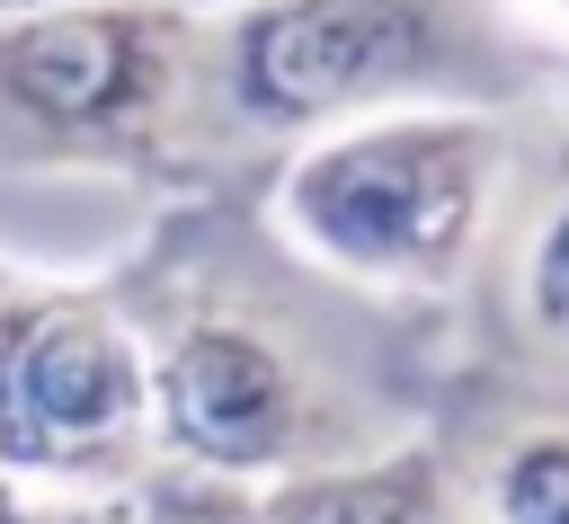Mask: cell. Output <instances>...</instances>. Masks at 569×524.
<instances>
[{"label": "cell", "instance_id": "cell-8", "mask_svg": "<svg viewBox=\"0 0 569 524\" xmlns=\"http://www.w3.org/2000/svg\"><path fill=\"white\" fill-rule=\"evenodd\" d=\"M516 320H525V346L569 364V178L533 204L516 240Z\"/></svg>", "mask_w": 569, "mask_h": 524}, {"label": "cell", "instance_id": "cell-7", "mask_svg": "<svg viewBox=\"0 0 569 524\" xmlns=\"http://www.w3.org/2000/svg\"><path fill=\"white\" fill-rule=\"evenodd\" d=\"M462 506L471 524H569V409L533 400L471 435L462 453Z\"/></svg>", "mask_w": 569, "mask_h": 524}, {"label": "cell", "instance_id": "cell-10", "mask_svg": "<svg viewBox=\"0 0 569 524\" xmlns=\"http://www.w3.org/2000/svg\"><path fill=\"white\" fill-rule=\"evenodd\" d=\"M0 524H107V497H36V488H0Z\"/></svg>", "mask_w": 569, "mask_h": 524}, {"label": "cell", "instance_id": "cell-9", "mask_svg": "<svg viewBox=\"0 0 569 524\" xmlns=\"http://www.w3.org/2000/svg\"><path fill=\"white\" fill-rule=\"evenodd\" d=\"M107 524H267V506L240 480H213V471H187V462H151L142 480H124L107 497Z\"/></svg>", "mask_w": 569, "mask_h": 524}, {"label": "cell", "instance_id": "cell-2", "mask_svg": "<svg viewBox=\"0 0 569 524\" xmlns=\"http://www.w3.org/2000/svg\"><path fill=\"white\" fill-rule=\"evenodd\" d=\"M525 53L489 0H231L204 18V142H302L418 98L498 107Z\"/></svg>", "mask_w": 569, "mask_h": 524}, {"label": "cell", "instance_id": "cell-12", "mask_svg": "<svg viewBox=\"0 0 569 524\" xmlns=\"http://www.w3.org/2000/svg\"><path fill=\"white\" fill-rule=\"evenodd\" d=\"M27 9H53V0H0V18H27Z\"/></svg>", "mask_w": 569, "mask_h": 524}, {"label": "cell", "instance_id": "cell-4", "mask_svg": "<svg viewBox=\"0 0 569 524\" xmlns=\"http://www.w3.org/2000/svg\"><path fill=\"white\" fill-rule=\"evenodd\" d=\"M151 346V444L160 462L267 488L284 471L338 462L356 444H382L347 382L311 355L302 329H284L267 302L240 293H169L160 311H133Z\"/></svg>", "mask_w": 569, "mask_h": 524}, {"label": "cell", "instance_id": "cell-6", "mask_svg": "<svg viewBox=\"0 0 569 524\" xmlns=\"http://www.w3.org/2000/svg\"><path fill=\"white\" fill-rule=\"evenodd\" d=\"M267 524H471L462 480L436 444H356L338 462L258 488Z\"/></svg>", "mask_w": 569, "mask_h": 524}, {"label": "cell", "instance_id": "cell-3", "mask_svg": "<svg viewBox=\"0 0 569 524\" xmlns=\"http://www.w3.org/2000/svg\"><path fill=\"white\" fill-rule=\"evenodd\" d=\"M204 18L169 0H53L0 18L9 178H169L204 142Z\"/></svg>", "mask_w": 569, "mask_h": 524}, {"label": "cell", "instance_id": "cell-1", "mask_svg": "<svg viewBox=\"0 0 569 524\" xmlns=\"http://www.w3.org/2000/svg\"><path fill=\"white\" fill-rule=\"evenodd\" d=\"M507 169H516V133L498 107L418 98L284 142L267 222L329 284L436 302L480 266Z\"/></svg>", "mask_w": 569, "mask_h": 524}, {"label": "cell", "instance_id": "cell-5", "mask_svg": "<svg viewBox=\"0 0 569 524\" xmlns=\"http://www.w3.org/2000/svg\"><path fill=\"white\" fill-rule=\"evenodd\" d=\"M151 462L142 320L98 284L0 275V488L116 497Z\"/></svg>", "mask_w": 569, "mask_h": 524}, {"label": "cell", "instance_id": "cell-11", "mask_svg": "<svg viewBox=\"0 0 569 524\" xmlns=\"http://www.w3.org/2000/svg\"><path fill=\"white\" fill-rule=\"evenodd\" d=\"M169 9H187V18H213V9H231V0H169Z\"/></svg>", "mask_w": 569, "mask_h": 524}]
</instances>
